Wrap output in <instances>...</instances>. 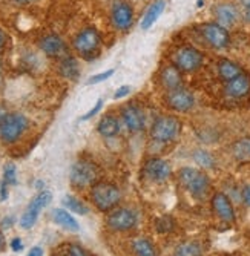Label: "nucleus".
Returning <instances> with one entry per match:
<instances>
[{
	"mask_svg": "<svg viewBox=\"0 0 250 256\" xmlns=\"http://www.w3.org/2000/svg\"><path fill=\"white\" fill-rule=\"evenodd\" d=\"M90 196H92V201L97 206V208L102 212L112 210L122 200V194H120L118 188L110 182L94 184L92 190H90Z\"/></svg>",
	"mask_w": 250,
	"mask_h": 256,
	"instance_id": "1",
	"label": "nucleus"
},
{
	"mask_svg": "<svg viewBox=\"0 0 250 256\" xmlns=\"http://www.w3.org/2000/svg\"><path fill=\"white\" fill-rule=\"evenodd\" d=\"M102 38L100 34L94 28H86L78 32L74 38L76 51L86 60H92L100 54Z\"/></svg>",
	"mask_w": 250,
	"mask_h": 256,
	"instance_id": "2",
	"label": "nucleus"
},
{
	"mask_svg": "<svg viewBox=\"0 0 250 256\" xmlns=\"http://www.w3.org/2000/svg\"><path fill=\"white\" fill-rule=\"evenodd\" d=\"M178 178L181 181V184L196 198H201L206 195V192L209 190V178L208 175L194 169V168H183L178 174Z\"/></svg>",
	"mask_w": 250,
	"mask_h": 256,
	"instance_id": "3",
	"label": "nucleus"
},
{
	"mask_svg": "<svg viewBox=\"0 0 250 256\" xmlns=\"http://www.w3.org/2000/svg\"><path fill=\"white\" fill-rule=\"evenodd\" d=\"M180 130H181V123L178 118L170 117V115H163V117L154 122L150 135L158 143H169L178 136Z\"/></svg>",
	"mask_w": 250,
	"mask_h": 256,
	"instance_id": "4",
	"label": "nucleus"
},
{
	"mask_svg": "<svg viewBox=\"0 0 250 256\" xmlns=\"http://www.w3.org/2000/svg\"><path fill=\"white\" fill-rule=\"evenodd\" d=\"M98 176H100L98 168L94 162L86 160H80L74 162V166L71 168V182L80 189L97 184Z\"/></svg>",
	"mask_w": 250,
	"mask_h": 256,
	"instance_id": "5",
	"label": "nucleus"
},
{
	"mask_svg": "<svg viewBox=\"0 0 250 256\" xmlns=\"http://www.w3.org/2000/svg\"><path fill=\"white\" fill-rule=\"evenodd\" d=\"M28 129V120L22 114H8L2 126H0V138L5 143H16Z\"/></svg>",
	"mask_w": 250,
	"mask_h": 256,
	"instance_id": "6",
	"label": "nucleus"
},
{
	"mask_svg": "<svg viewBox=\"0 0 250 256\" xmlns=\"http://www.w3.org/2000/svg\"><path fill=\"white\" fill-rule=\"evenodd\" d=\"M51 201H52V194H51L50 190H42L40 194H37V195L31 200V202L28 204V207H26V210L24 212V215L20 216V221H18V222H20V227H22V228H25V230L31 228V227L37 222L40 212H42L43 208L46 207Z\"/></svg>",
	"mask_w": 250,
	"mask_h": 256,
	"instance_id": "7",
	"label": "nucleus"
},
{
	"mask_svg": "<svg viewBox=\"0 0 250 256\" xmlns=\"http://www.w3.org/2000/svg\"><path fill=\"white\" fill-rule=\"evenodd\" d=\"M172 58H174L175 66L180 71H184V72L196 71L202 63V54L198 50L192 48V46H183V48H180L174 54Z\"/></svg>",
	"mask_w": 250,
	"mask_h": 256,
	"instance_id": "8",
	"label": "nucleus"
},
{
	"mask_svg": "<svg viewBox=\"0 0 250 256\" xmlns=\"http://www.w3.org/2000/svg\"><path fill=\"white\" fill-rule=\"evenodd\" d=\"M106 222L112 230L126 232V230H130V228H134L135 226H137L138 215L135 210H132V208L122 207V208H116L114 212H110Z\"/></svg>",
	"mask_w": 250,
	"mask_h": 256,
	"instance_id": "9",
	"label": "nucleus"
},
{
	"mask_svg": "<svg viewBox=\"0 0 250 256\" xmlns=\"http://www.w3.org/2000/svg\"><path fill=\"white\" fill-rule=\"evenodd\" d=\"M201 34L209 42V44L216 50H224L230 43L229 32H227V30L221 26L220 23H206V25H202Z\"/></svg>",
	"mask_w": 250,
	"mask_h": 256,
	"instance_id": "10",
	"label": "nucleus"
},
{
	"mask_svg": "<svg viewBox=\"0 0 250 256\" xmlns=\"http://www.w3.org/2000/svg\"><path fill=\"white\" fill-rule=\"evenodd\" d=\"M110 18L114 26L120 31H128L132 26L134 22V11L129 4L123 2V0H116L112 5Z\"/></svg>",
	"mask_w": 250,
	"mask_h": 256,
	"instance_id": "11",
	"label": "nucleus"
},
{
	"mask_svg": "<svg viewBox=\"0 0 250 256\" xmlns=\"http://www.w3.org/2000/svg\"><path fill=\"white\" fill-rule=\"evenodd\" d=\"M166 102L176 112H188L195 104V98L192 96V92L184 88H176V89L169 90L166 96Z\"/></svg>",
	"mask_w": 250,
	"mask_h": 256,
	"instance_id": "12",
	"label": "nucleus"
},
{
	"mask_svg": "<svg viewBox=\"0 0 250 256\" xmlns=\"http://www.w3.org/2000/svg\"><path fill=\"white\" fill-rule=\"evenodd\" d=\"M170 164L163 158H150L144 162V174L155 182H163L170 176Z\"/></svg>",
	"mask_w": 250,
	"mask_h": 256,
	"instance_id": "13",
	"label": "nucleus"
},
{
	"mask_svg": "<svg viewBox=\"0 0 250 256\" xmlns=\"http://www.w3.org/2000/svg\"><path fill=\"white\" fill-rule=\"evenodd\" d=\"M122 118L129 132H142L144 129V114L143 110L135 106V104H128L122 109Z\"/></svg>",
	"mask_w": 250,
	"mask_h": 256,
	"instance_id": "14",
	"label": "nucleus"
},
{
	"mask_svg": "<svg viewBox=\"0 0 250 256\" xmlns=\"http://www.w3.org/2000/svg\"><path fill=\"white\" fill-rule=\"evenodd\" d=\"M212 207L215 214L226 222H234L235 221V210L230 200L227 198L224 194H216L212 198Z\"/></svg>",
	"mask_w": 250,
	"mask_h": 256,
	"instance_id": "15",
	"label": "nucleus"
},
{
	"mask_svg": "<svg viewBox=\"0 0 250 256\" xmlns=\"http://www.w3.org/2000/svg\"><path fill=\"white\" fill-rule=\"evenodd\" d=\"M40 48H42V51L44 54L50 56V57H62V56H66L64 42L58 36H46L44 38H42Z\"/></svg>",
	"mask_w": 250,
	"mask_h": 256,
	"instance_id": "16",
	"label": "nucleus"
},
{
	"mask_svg": "<svg viewBox=\"0 0 250 256\" xmlns=\"http://www.w3.org/2000/svg\"><path fill=\"white\" fill-rule=\"evenodd\" d=\"M248 90H250V78L246 74H241L235 77L234 80L227 82V86H226V94L234 98H241L247 96Z\"/></svg>",
	"mask_w": 250,
	"mask_h": 256,
	"instance_id": "17",
	"label": "nucleus"
},
{
	"mask_svg": "<svg viewBox=\"0 0 250 256\" xmlns=\"http://www.w3.org/2000/svg\"><path fill=\"white\" fill-rule=\"evenodd\" d=\"M164 6H166V2L164 0H155V2L148 8V11L144 12V16H143V18H142V22H140V26H142V30L143 31H146V30H149L154 23L160 18V16L163 14V11H164Z\"/></svg>",
	"mask_w": 250,
	"mask_h": 256,
	"instance_id": "18",
	"label": "nucleus"
},
{
	"mask_svg": "<svg viewBox=\"0 0 250 256\" xmlns=\"http://www.w3.org/2000/svg\"><path fill=\"white\" fill-rule=\"evenodd\" d=\"M215 17L221 26H232L238 18L236 8L229 4H221L215 8Z\"/></svg>",
	"mask_w": 250,
	"mask_h": 256,
	"instance_id": "19",
	"label": "nucleus"
},
{
	"mask_svg": "<svg viewBox=\"0 0 250 256\" xmlns=\"http://www.w3.org/2000/svg\"><path fill=\"white\" fill-rule=\"evenodd\" d=\"M52 220H54L56 224H58L60 227L70 230V232H78L80 230L78 221L71 215V212L64 210V208H54V210H52Z\"/></svg>",
	"mask_w": 250,
	"mask_h": 256,
	"instance_id": "20",
	"label": "nucleus"
},
{
	"mask_svg": "<svg viewBox=\"0 0 250 256\" xmlns=\"http://www.w3.org/2000/svg\"><path fill=\"white\" fill-rule=\"evenodd\" d=\"M160 80H162V84L172 90V89H176V88H181V71L176 68V66H166L162 74H160Z\"/></svg>",
	"mask_w": 250,
	"mask_h": 256,
	"instance_id": "21",
	"label": "nucleus"
},
{
	"mask_svg": "<svg viewBox=\"0 0 250 256\" xmlns=\"http://www.w3.org/2000/svg\"><path fill=\"white\" fill-rule=\"evenodd\" d=\"M120 122L117 117H114V115H106L103 117L98 124H97V130L100 135H103L104 138H112L120 134Z\"/></svg>",
	"mask_w": 250,
	"mask_h": 256,
	"instance_id": "22",
	"label": "nucleus"
},
{
	"mask_svg": "<svg viewBox=\"0 0 250 256\" xmlns=\"http://www.w3.org/2000/svg\"><path fill=\"white\" fill-rule=\"evenodd\" d=\"M218 72H220V77L222 80H226V82H230L235 77L242 74L240 64H236V63H234L230 60H221L218 63Z\"/></svg>",
	"mask_w": 250,
	"mask_h": 256,
	"instance_id": "23",
	"label": "nucleus"
},
{
	"mask_svg": "<svg viewBox=\"0 0 250 256\" xmlns=\"http://www.w3.org/2000/svg\"><path fill=\"white\" fill-rule=\"evenodd\" d=\"M60 74L70 80H77L80 76V69H78V63L74 57L66 56L62 62H60Z\"/></svg>",
	"mask_w": 250,
	"mask_h": 256,
	"instance_id": "24",
	"label": "nucleus"
},
{
	"mask_svg": "<svg viewBox=\"0 0 250 256\" xmlns=\"http://www.w3.org/2000/svg\"><path fill=\"white\" fill-rule=\"evenodd\" d=\"M132 246H134V252L137 256H158L155 247L146 238H137Z\"/></svg>",
	"mask_w": 250,
	"mask_h": 256,
	"instance_id": "25",
	"label": "nucleus"
},
{
	"mask_svg": "<svg viewBox=\"0 0 250 256\" xmlns=\"http://www.w3.org/2000/svg\"><path fill=\"white\" fill-rule=\"evenodd\" d=\"M174 256H201V246L194 241L183 242L175 248Z\"/></svg>",
	"mask_w": 250,
	"mask_h": 256,
	"instance_id": "26",
	"label": "nucleus"
},
{
	"mask_svg": "<svg viewBox=\"0 0 250 256\" xmlns=\"http://www.w3.org/2000/svg\"><path fill=\"white\" fill-rule=\"evenodd\" d=\"M63 204L70 208V212H74V214H78V215H86L89 212L88 206H84L78 198H76L72 195H66L63 198Z\"/></svg>",
	"mask_w": 250,
	"mask_h": 256,
	"instance_id": "27",
	"label": "nucleus"
},
{
	"mask_svg": "<svg viewBox=\"0 0 250 256\" xmlns=\"http://www.w3.org/2000/svg\"><path fill=\"white\" fill-rule=\"evenodd\" d=\"M234 154L240 160H250V138H242L235 143Z\"/></svg>",
	"mask_w": 250,
	"mask_h": 256,
	"instance_id": "28",
	"label": "nucleus"
},
{
	"mask_svg": "<svg viewBox=\"0 0 250 256\" xmlns=\"http://www.w3.org/2000/svg\"><path fill=\"white\" fill-rule=\"evenodd\" d=\"M194 160H195V162H196L198 166H201V168H206V169H209V168H214V164H215L214 156H212L209 152L202 150V149H198V150H195V154H194Z\"/></svg>",
	"mask_w": 250,
	"mask_h": 256,
	"instance_id": "29",
	"label": "nucleus"
},
{
	"mask_svg": "<svg viewBox=\"0 0 250 256\" xmlns=\"http://www.w3.org/2000/svg\"><path fill=\"white\" fill-rule=\"evenodd\" d=\"M4 181L8 186H16L17 184V169L12 162H8L4 169Z\"/></svg>",
	"mask_w": 250,
	"mask_h": 256,
	"instance_id": "30",
	"label": "nucleus"
},
{
	"mask_svg": "<svg viewBox=\"0 0 250 256\" xmlns=\"http://www.w3.org/2000/svg\"><path fill=\"white\" fill-rule=\"evenodd\" d=\"M114 69H109V71H104V72H100V74H96V76H92V77H89V80L86 82V84H97V83H102V82H104V80H108L109 77H112L114 76Z\"/></svg>",
	"mask_w": 250,
	"mask_h": 256,
	"instance_id": "31",
	"label": "nucleus"
},
{
	"mask_svg": "<svg viewBox=\"0 0 250 256\" xmlns=\"http://www.w3.org/2000/svg\"><path fill=\"white\" fill-rule=\"evenodd\" d=\"M102 108H103V100L100 98V100L96 103V106H94L92 109H90L89 112H86V114L83 115V117H82L80 120H82V122H86V120H89V118H92L94 115H97V114L100 112V109H102Z\"/></svg>",
	"mask_w": 250,
	"mask_h": 256,
	"instance_id": "32",
	"label": "nucleus"
},
{
	"mask_svg": "<svg viewBox=\"0 0 250 256\" xmlns=\"http://www.w3.org/2000/svg\"><path fill=\"white\" fill-rule=\"evenodd\" d=\"M68 256H89L88 252L84 248H82L77 244H71L68 246Z\"/></svg>",
	"mask_w": 250,
	"mask_h": 256,
	"instance_id": "33",
	"label": "nucleus"
},
{
	"mask_svg": "<svg viewBox=\"0 0 250 256\" xmlns=\"http://www.w3.org/2000/svg\"><path fill=\"white\" fill-rule=\"evenodd\" d=\"M130 92V86H128V84H124V86H120L117 90H116V94H114V98L116 100H118V98H123V97H126L128 94Z\"/></svg>",
	"mask_w": 250,
	"mask_h": 256,
	"instance_id": "34",
	"label": "nucleus"
},
{
	"mask_svg": "<svg viewBox=\"0 0 250 256\" xmlns=\"http://www.w3.org/2000/svg\"><path fill=\"white\" fill-rule=\"evenodd\" d=\"M10 246H11V250L12 252H22V250H24V242H22L20 238H14Z\"/></svg>",
	"mask_w": 250,
	"mask_h": 256,
	"instance_id": "35",
	"label": "nucleus"
},
{
	"mask_svg": "<svg viewBox=\"0 0 250 256\" xmlns=\"http://www.w3.org/2000/svg\"><path fill=\"white\" fill-rule=\"evenodd\" d=\"M5 200H8V184L2 181V184H0V201Z\"/></svg>",
	"mask_w": 250,
	"mask_h": 256,
	"instance_id": "36",
	"label": "nucleus"
},
{
	"mask_svg": "<svg viewBox=\"0 0 250 256\" xmlns=\"http://www.w3.org/2000/svg\"><path fill=\"white\" fill-rule=\"evenodd\" d=\"M26 256H43V248L38 247V246H36V247H32V248L28 252Z\"/></svg>",
	"mask_w": 250,
	"mask_h": 256,
	"instance_id": "37",
	"label": "nucleus"
},
{
	"mask_svg": "<svg viewBox=\"0 0 250 256\" xmlns=\"http://www.w3.org/2000/svg\"><path fill=\"white\" fill-rule=\"evenodd\" d=\"M242 198H244V202L247 206H250V186H246L244 190H242Z\"/></svg>",
	"mask_w": 250,
	"mask_h": 256,
	"instance_id": "38",
	"label": "nucleus"
},
{
	"mask_svg": "<svg viewBox=\"0 0 250 256\" xmlns=\"http://www.w3.org/2000/svg\"><path fill=\"white\" fill-rule=\"evenodd\" d=\"M5 44H6V36L2 30H0V52L5 50Z\"/></svg>",
	"mask_w": 250,
	"mask_h": 256,
	"instance_id": "39",
	"label": "nucleus"
},
{
	"mask_svg": "<svg viewBox=\"0 0 250 256\" xmlns=\"http://www.w3.org/2000/svg\"><path fill=\"white\" fill-rule=\"evenodd\" d=\"M244 14L246 18L250 22V0H244Z\"/></svg>",
	"mask_w": 250,
	"mask_h": 256,
	"instance_id": "40",
	"label": "nucleus"
},
{
	"mask_svg": "<svg viewBox=\"0 0 250 256\" xmlns=\"http://www.w3.org/2000/svg\"><path fill=\"white\" fill-rule=\"evenodd\" d=\"M6 115H8V112H6L5 109L0 108V126H2V123H4V120H5Z\"/></svg>",
	"mask_w": 250,
	"mask_h": 256,
	"instance_id": "41",
	"label": "nucleus"
},
{
	"mask_svg": "<svg viewBox=\"0 0 250 256\" xmlns=\"http://www.w3.org/2000/svg\"><path fill=\"white\" fill-rule=\"evenodd\" d=\"M17 4H22V5H28V4H32L36 0H16Z\"/></svg>",
	"mask_w": 250,
	"mask_h": 256,
	"instance_id": "42",
	"label": "nucleus"
},
{
	"mask_svg": "<svg viewBox=\"0 0 250 256\" xmlns=\"http://www.w3.org/2000/svg\"><path fill=\"white\" fill-rule=\"evenodd\" d=\"M4 246H5V240H4V235H2V232H0V252L4 250Z\"/></svg>",
	"mask_w": 250,
	"mask_h": 256,
	"instance_id": "43",
	"label": "nucleus"
},
{
	"mask_svg": "<svg viewBox=\"0 0 250 256\" xmlns=\"http://www.w3.org/2000/svg\"><path fill=\"white\" fill-rule=\"evenodd\" d=\"M11 222H12V218H10V220H4L2 226H11Z\"/></svg>",
	"mask_w": 250,
	"mask_h": 256,
	"instance_id": "44",
	"label": "nucleus"
},
{
	"mask_svg": "<svg viewBox=\"0 0 250 256\" xmlns=\"http://www.w3.org/2000/svg\"><path fill=\"white\" fill-rule=\"evenodd\" d=\"M0 71H2V64H0Z\"/></svg>",
	"mask_w": 250,
	"mask_h": 256,
	"instance_id": "45",
	"label": "nucleus"
}]
</instances>
